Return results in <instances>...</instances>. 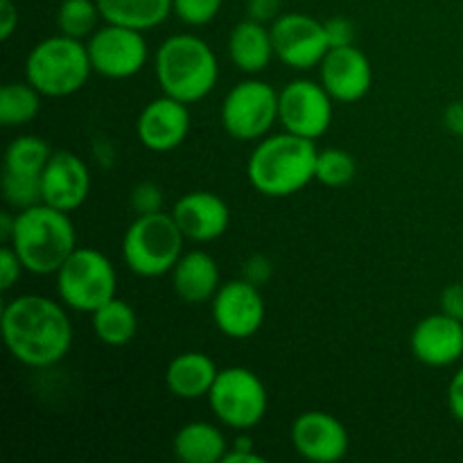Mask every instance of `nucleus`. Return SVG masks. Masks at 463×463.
<instances>
[{
    "label": "nucleus",
    "instance_id": "9",
    "mask_svg": "<svg viewBox=\"0 0 463 463\" xmlns=\"http://www.w3.org/2000/svg\"><path fill=\"white\" fill-rule=\"evenodd\" d=\"M222 127L231 138L253 143L279 122V90L262 80H244L222 99Z\"/></svg>",
    "mask_w": 463,
    "mask_h": 463
},
{
    "label": "nucleus",
    "instance_id": "13",
    "mask_svg": "<svg viewBox=\"0 0 463 463\" xmlns=\"http://www.w3.org/2000/svg\"><path fill=\"white\" fill-rule=\"evenodd\" d=\"M213 321L224 337L249 339L265 324V298L260 288L238 279L222 283L211 301Z\"/></svg>",
    "mask_w": 463,
    "mask_h": 463
},
{
    "label": "nucleus",
    "instance_id": "15",
    "mask_svg": "<svg viewBox=\"0 0 463 463\" xmlns=\"http://www.w3.org/2000/svg\"><path fill=\"white\" fill-rule=\"evenodd\" d=\"M319 77L335 102L355 104L364 99L373 86V66L360 48L344 45L328 50L319 63Z\"/></svg>",
    "mask_w": 463,
    "mask_h": 463
},
{
    "label": "nucleus",
    "instance_id": "41",
    "mask_svg": "<svg viewBox=\"0 0 463 463\" xmlns=\"http://www.w3.org/2000/svg\"><path fill=\"white\" fill-rule=\"evenodd\" d=\"M267 459L258 455L256 450H238V448H229L222 463H265Z\"/></svg>",
    "mask_w": 463,
    "mask_h": 463
},
{
    "label": "nucleus",
    "instance_id": "37",
    "mask_svg": "<svg viewBox=\"0 0 463 463\" xmlns=\"http://www.w3.org/2000/svg\"><path fill=\"white\" fill-rule=\"evenodd\" d=\"M441 312L463 321V283H450L441 292Z\"/></svg>",
    "mask_w": 463,
    "mask_h": 463
},
{
    "label": "nucleus",
    "instance_id": "24",
    "mask_svg": "<svg viewBox=\"0 0 463 463\" xmlns=\"http://www.w3.org/2000/svg\"><path fill=\"white\" fill-rule=\"evenodd\" d=\"M104 23L147 32L167 21L172 0H98Z\"/></svg>",
    "mask_w": 463,
    "mask_h": 463
},
{
    "label": "nucleus",
    "instance_id": "22",
    "mask_svg": "<svg viewBox=\"0 0 463 463\" xmlns=\"http://www.w3.org/2000/svg\"><path fill=\"white\" fill-rule=\"evenodd\" d=\"M229 57L247 75H258L265 71L276 57L271 27L253 18L240 21L229 34Z\"/></svg>",
    "mask_w": 463,
    "mask_h": 463
},
{
    "label": "nucleus",
    "instance_id": "18",
    "mask_svg": "<svg viewBox=\"0 0 463 463\" xmlns=\"http://www.w3.org/2000/svg\"><path fill=\"white\" fill-rule=\"evenodd\" d=\"M411 355L425 366L446 369L463 357V321L437 312L416 324L410 337Z\"/></svg>",
    "mask_w": 463,
    "mask_h": 463
},
{
    "label": "nucleus",
    "instance_id": "39",
    "mask_svg": "<svg viewBox=\"0 0 463 463\" xmlns=\"http://www.w3.org/2000/svg\"><path fill=\"white\" fill-rule=\"evenodd\" d=\"M18 7L14 0H0V41L12 39L14 32L18 30Z\"/></svg>",
    "mask_w": 463,
    "mask_h": 463
},
{
    "label": "nucleus",
    "instance_id": "26",
    "mask_svg": "<svg viewBox=\"0 0 463 463\" xmlns=\"http://www.w3.org/2000/svg\"><path fill=\"white\" fill-rule=\"evenodd\" d=\"M43 95L30 81H9L0 89V122L5 127L30 125L41 111Z\"/></svg>",
    "mask_w": 463,
    "mask_h": 463
},
{
    "label": "nucleus",
    "instance_id": "32",
    "mask_svg": "<svg viewBox=\"0 0 463 463\" xmlns=\"http://www.w3.org/2000/svg\"><path fill=\"white\" fill-rule=\"evenodd\" d=\"M129 203L136 211V215H152V213L163 211L165 194H163L161 185H156L154 181H140V184L134 185V190H131Z\"/></svg>",
    "mask_w": 463,
    "mask_h": 463
},
{
    "label": "nucleus",
    "instance_id": "14",
    "mask_svg": "<svg viewBox=\"0 0 463 463\" xmlns=\"http://www.w3.org/2000/svg\"><path fill=\"white\" fill-rule=\"evenodd\" d=\"M289 439L298 455L312 463H337L348 455L351 437L337 416L321 410L303 411L289 430Z\"/></svg>",
    "mask_w": 463,
    "mask_h": 463
},
{
    "label": "nucleus",
    "instance_id": "34",
    "mask_svg": "<svg viewBox=\"0 0 463 463\" xmlns=\"http://www.w3.org/2000/svg\"><path fill=\"white\" fill-rule=\"evenodd\" d=\"M271 276H274V262H271V258L262 256V253H253V256H249L244 260L242 279L249 280V283L262 288Z\"/></svg>",
    "mask_w": 463,
    "mask_h": 463
},
{
    "label": "nucleus",
    "instance_id": "20",
    "mask_svg": "<svg viewBox=\"0 0 463 463\" xmlns=\"http://www.w3.org/2000/svg\"><path fill=\"white\" fill-rule=\"evenodd\" d=\"M220 285L217 260L202 249L185 251L172 269V289L181 301L190 306L211 303Z\"/></svg>",
    "mask_w": 463,
    "mask_h": 463
},
{
    "label": "nucleus",
    "instance_id": "10",
    "mask_svg": "<svg viewBox=\"0 0 463 463\" xmlns=\"http://www.w3.org/2000/svg\"><path fill=\"white\" fill-rule=\"evenodd\" d=\"M93 72L109 80H129L138 75L149 59V45L145 32L125 25L98 27L86 41Z\"/></svg>",
    "mask_w": 463,
    "mask_h": 463
},
{
    "label": "nucleus",
    "instance_id": "33",
    "mask_svg": "<svg viewBox=\"0 0 463 463\" xmlns=\"http://www.w3.org/2000/svg\"><path fill=\"white\" fill-rule=\"evenodd\" d=\"M23 271H25V267H23L21 258L9 244H5L3 251H0V288H3V292H7L18 283Z\"/></svg>",
    "mask_w": 463,
    "mask_h": 463
},
{
    "label": "nucleus",
    "instance_id": "19",
    "mask_svg": "<svg viewBox=\"0 0 463 463\" xmlns=\"http://www.w3.org/2000/svg\"><path fill=\"white\" fill-rule=\"evenodd\" d=\"M172 217L179 224L185 240L193 242H215L229 231L231 208L215 193L193 190L179 197L172 206Z\"/></svg>",
    "mask_w": 463,
    "mask_h": 463
},
{
    "label": "nucleus",
    "instance_id": "28",
    "mask_svg": "<svg viewBox=\"0 0 463 463\" xmlns=\"http://www.w3.org/2000/svg\"><path fill=\"white\" fill-rule=\"evenodd\" d=\"M99 18L98 0H61L57 9L59 32L72 39H89L98 30Z\"/></svg>",
    "mask_w": 463,
    "mask_h": 463
},
{
    "label": "nucleus",
    "instance_id": "38",
    "mask_svg": "<svg viewBox=\"0 0 463 463\" xmlns=\"http://www.w3.org/2000/svg\"><path fill=\"white\" fill-rule=\"evenodd\" d=\"M448 410L455 416V420L463 425V366L457 369L450 384H448Z\"/></svg>",
    "mask_w": 463,
    "mask_h": 463
},
{
    "label": "nucleus",
    "instance_id": "29",
    "mask_svg": "<svg viewBox=\"0 0 463 463\" xmlns=\"http://www.w3.org/2000/svg\"><path fill=\"white\" fill-rule=\"evenodd\" d=\"M357 175V163L346 149L328 147L317 156V181L326 188H344Z\"/></svg>",
    "mask_w": 463,
    "mask_h": 463
},
{
    "label": "nucleus",
    "instance_id": "1",
    "mask_svg": "<svg viewBox=\"0 0 463 463\" xmlns=\"http://www.w3.org/2000/svg\"><path fill=\"white\" fill-rule=\"evenodd\" d=\"M66 306L41 294H21L3 307V339L9 355L30 369H50L72 348Z\"/></svg>",
    "mask_w": 463,
    "mask_h": 463
},
{
    "label": "nucleus",
    "instance_id": "21",
    "mask_svg": "<svg viewBox=\"0 0 463 463\" xmlns=\"http://www.w3.org/2000/svg\"><path fill=\"white\" fill-rule=\"evenodd\" d=\"M217 373H220V369L211 355L188 351L176 355L167 364L165 384L172 396L181 398V401H199V398H208Z\"/></svg>",
    "mask_w": 463,
    "mask_h": 463
},
{
    "label": "nucleus",
    "instance_id": "3",
    "mask_svg": "<svg viewBox=\"0 0 463 463\" xmlns=\"http://www.w3.org/2000/svg\"><path fill=\"white\" fill-rule=\"evenodd\" d=\"M154 75L163 95L184 104L202 102L220 80L217 54L197 34H172L154 54Z\"/></svg>",
    "mask_w": 463,
    "mask_h": 463
},
{
    "label": "nucleus",
    "instance_id": "7",
    "mask_svg": "<svg viewBox=\"0 0 463 463\" xmlns=\"http://www.w3.org/2000/svg\"><path fill=\"white\" fill-rule=\"evenodd\" d=\"M54 276L59 298L75 312L93 315L98 307L116 298V267L99 249L77 247Z\"/></svg>",
    "mask_w": 463,
    "mask_h": 463
},
{
    "label": "nucleus",
    "instance_id": "6",
    "mask_svg": "<svg viewBox=\"0 0 463 463\" xmlns=\"http://www.w3.org/2000/svg\"><path fill=\"white\" fill-rule=\"evenodd\" d=\"M185 235L172 213L136 215L122 238V260L140 279H158L172 274L184 256Z\"/></svg>",
    "mask_w": 463,
    "mask_h": 463
},
{
    "label": "nucleus",
    "instance_id": "5",
    "mask_svg": "<svg viewBox=\"0 0 463 463\" xmlns=\"http://www.w3.org/2000/svg\"><path fill=\"white\" fill-rule=\"evenodd\" d=\"M93 72L89 48L81 39L54 34L39 41L27 52L25 80L43 98H68L89 84Z\"/></svg>",
    "mask_w": 463,
    "mask_h": 463
},
{
    "label": "nucleus",
    "instance_id": "8",
    "mask_svg": "<svg viewBox=\"0 0 463 463\" xmlns=\"http://www.w3.org/2000/svg\"><path fill=\"white\" fill-rule=\"evenodd\" d=\"M213 416L235 432H249L262 423L269 410V393L260 375L247 366L220 369L208 393Z\"/></svg>",
    "mask_w": 463,
    "mask_h": 463
},
{
    "label": "nucleus",
    "instance_id": "16",
    "mask_svg": "<svg viewBox=\"0 0 463 463\" xmlns=\"http://www.w3.org/2000/svg\"><path fill=\"white\" fill-rule=\"evenodd\" d=\"M190 134V111L188 104L161 95L145 104L143 111L136 118V136L140 145L149 152L165 154L175 152L184 145Z\"/></svg>",
    "mask_w": 463,
    "mask_h": 463
},
{
    "label": "nucleus",
    "instance_id": "31",
    "mask_svg": "<svg viewBox=\"0 0 463 463\" xmlns=\"http://www.w3.org/2000/svg\"><path fill=\"white\" fill-rule=\"evenodd\" d=\"M224 0H172V14L190 27H203L220 14Z\"/></svg>",
    "mask_w": 463,
    "mask_h": 463
},
{
    "label": "nucleus",
    "instance_id": "12",
    "mask_svg": "<svg viewBox=\"0 0 463 463\" xmlns=\"http://www.w3.org/2000/svg\"><path fill=\"white\" fill-rule=\"evenodd\" d=\"M271 41L276 59L294 71L317 68L330 50L324 23L298 12L280 14L271 23Z\"/></svg>",
    "mask_w": 463,
    "mask_h": 463
},
{
    "label": "nucleus",
    "instance_id": "11",
    "mask_svg": "<svg viewBox=\"0 0 463 463\" xmlns=\"http://www.w3.org/2000/svg\"><path fill=\"white\" fill-rule=\"evenodd\" d=\"M333 102L321 81L294 80L279 90V122L289 134L317 140L333 125Z\"/></svg>",
    "mask_w": 463,
    "mask_h": 463
},
{
    "label": "nucleus",
    "instance_id": "2",
    "mask_svg": "<svg viewBox=\"0 0 463 463\" xmlns=\"http://www.w3.org/2000/svg\"><path fill=\"white\" fill-rule=\"evenodd\" d=\"M317 156L315 140L289 131L265 136L249 156L247 179L262 197H292L317 181Z\"/></svg>",
    "mask_w": 463,
    "mask_h": 463
},
{
    "label": "nucleus",
    "instance_id": "30",
    "mask_svg": "<svg viewBox=\"0 0 463 463\" xmlns=\"http://www.w3.org/2000/svg\"><path fill=\"white\" fill-rule=\"evenodd\" d=\"M3 197L14 211H27V208L43 203V190H41V176L14 175L3 172Z\"/></svg>",
    "mask_w": 463,
    "mask_h": 463
},
{
    "label": "nucleus",
    "instance_id": "40",
    "mask_svg": "<svg viewBox=\"0 0 463 463\" xmlns=\"http://www.w3.org/2000/svg\"><path fill=\"white\" fill-rule=\"evenodd\" d=\"M443 125L457 138H463V99L448 104L443 111Z\"/></svg>",
    "mask_w": 463,
    "mask_h": 463
},
{
    "label": "nucleus",
    "instance_id": "36",
    "mask_svg": "<svg viewBox=\"0 0 463 463\" xmlns=\"http://www.w3.org/2000/svg\"><path fill=\"white\" fill-rule=\"evenodd\" d=\"M283 0H247V16L260 23H274L280 16Z\"/></svg>",
    "mask_w": 463,
    "mask_h": 463
},
{
    "label": "nucleus",
    "instance_id": "35",
    "mask_svg": "<svg viewBox=\"0 0 463 463\" xmlns=\"http://www.w3.org/2000/svg\"><path fill=\"white\" fill-rule=\"evenodd\" d=\"M326 34H328L330 48H344V45H355V25L344 16H333L324 23Z\"/></svg>",
    "mask_w": 463,
    "mask_h": 463
},
{
    "label": "nucleus",
    "instance_id": "4",
    "mask_svg": "<svg viewBox=\"0 0 463 463\" xmlns=\"http://www.w3.org/2000/svg\"><path fill=\"white\" fill-rule=\"evenodd\" d=\"M9 247L16 251L30 274H57L59 267L77 249V231L71 213L57 211L48 203L18 211Z\"/></svg>",
    "mask_w": 463,
    "mask_h": 463
},
{
    "label": "nucleus",
    "instance_id": "27",
    "mask_svg": "<svg viewBox=\"0 0 463 463\" xmlns=\"http://www.w3.org/2000/svg\"><path fill=\"white\" fill-rule=\"evenodd\" d=\"M52 154L54 152L50 149V145L39 136H18L7 145L3 172L41 176Z\"/></svg>",
    "mask_w": 463,
    "mask_h": 463
},
{
    "label": "nucleus",
    "instance_id": "17",
    "mask_svg": "<svg viewBox=\"0 0 463 463\" xmlns=\"http://www.w3.org/2000/svg\"><path fill=\"white\" fill-rule=\"evenodd\" d=\"M90 184L93 181H90V170L84 158L68 149L54 152L41 175L43 203L72 215L89 199Z\"/></svg>",
    "mask_w": 463,
    "mask_h": 463
},
{
    "label": "nucleus",
    "instance_id": "42",
    "mask_svg": "<svg viewBox=\"0 0 463 463\" xmlns=\"http://www.w3.org/2000/svg\"><path fill=\"white\" fill-rule=\"evenodd\" d=\"M14 226H16V215H12V213L5 211L3 215H0V238H3L5 244L12 242Z\"/></svg>",
    "mask_w": 463,
    "mask_h": 463
},
{
    "label": "nucleus",
    "instance_id": "25",
    "mask_svg": "<svg viewBox=\"0 0 463 463\" xmlns=\"http://www.w3.org/2000/svg\"><path fill=\"white\" fill-rule=\"evenodd\" d=\"M93 330L104 346H127L138 333V317L129 303L116 297L93 312Z\"/></svg>",
    "mask_w": 463,
    "mask_h": 463
},
{
    "label": "nucleus",
    "instance_id": "23",
    "mask_svg": "<svg viewBox=\"0 0 463 463\" xmlns=\"http://www.w3.org/2000/svg\"><path fill=\"white\" fill-rule=\"evenodd\" d=\"M229 443L217 425L206 420L185 423L172 439V452L184 463H222Z\"/></svg>",
    "mask_w": 463,
    "mask_h": 463
}]
</instances>
